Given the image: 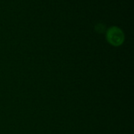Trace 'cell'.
I'll list each match as a JSON object with an SVG mask.
<instances>
[{"label": "cell", "instance_id": "obj_1", "mask_svg": "<svg viewBox=\"0 0 134 134\" xmlns=\"http://www.w3.org/2000/svg\"><path fill=\"white\" fill-rule=\"evenodd\" d=\"M107 39L111 44L119 46L124 41L123 32L118 27H111L107 32Z\"/></svg>", "mask_w": 134, "mask_h": 134}]
</instances>
